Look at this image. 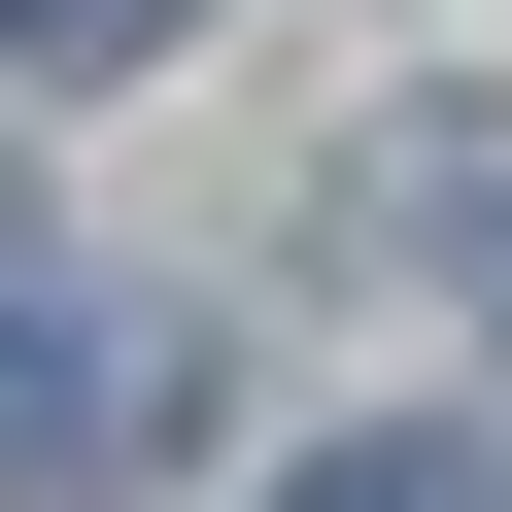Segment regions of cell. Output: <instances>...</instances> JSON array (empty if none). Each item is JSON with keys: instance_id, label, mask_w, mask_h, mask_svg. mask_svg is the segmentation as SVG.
Here are the masks:
<instances>
[{"instance_id": "2", "label": "cell", "mask_w": 512, "mask_h": 512, "mask_svg": "<svg viewBox=\"0 0 512 512\" xmlns=\"http://www.w3.org/2000/svg\"><path fill=\"white\" fill-rule=\"evenodd\" d=\"M274 512H512V478H478V444H308Z\"/></svg>"}, {"instance_id": "1", "label": "cell", "mask_w": 512, "mask_h": 512, "mask_svg": "<svg viewBox=\"0 0 512 512\" xmlns=\"http://www.w3.org/2000/svg\"><path fill=\"white\" fill-rule=\"evenodd\" d=\"M171 444H205V308L0 239V512H103V478H171Z\"/></svg>"}, {"instance_id": "3", "label": "cell", "mask_w": 512, "mask_h": 512, "mask_svg": "<svg viewBox=\"0 0 512 512\" xmlns=\"http://www.w3.org/2000/svg\"><path fill=\"white\" fill-rule=\"evenodd\" d=\"M137 35H205V0H0V69H137Z\"/></svg>"}]
</instances>
